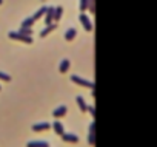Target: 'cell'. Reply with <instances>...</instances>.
Listing matches in <instances>:
<instances>
[{
    "label": "cell",
    "instance_id": "cell-5",
    "mask_svg": "<svg viewBox=\"0 0 157 147\" xmlns=\"http://www.w3.org/2000/svg\"><path fill=\"white\" fill-rule=\"evenodd\" d=\"M66 113H68V107H66V105H59L57 108H54V112H52V116H54L56 119H59V118L65 116Z\"/></svg>",
    "mask_w": 157,
    "mask_h": 147
},
{
    "label": "cell",
    "instance_id": "cell-25",
    "mask_svg": "<svg viewBox=\"0 0 157 147\" xmlns=\"http://www.w3.org/2000/svg\"><path fill=\"white\" fill-rule=\"evenodd\" d=\"M0 90H2V87H0Z\"/></svg>",
    "mask_w": 157,
    "mask_h": 147
},
{
    "label": "cell",
    "instance_id": "cell-4",
    "mask_svg": "<svg viewBox=\"0 0 157 147\" xmlns=\"http://www.w3.org/2000/svg\"><path fill=\"white\" fill-rule=\"evenodd\" d=\"M43 16H45V25H51L54 22V6L46 8V11H45Z\"/></svg>",
    "mask_w": 157,
    "mask_h": 147
},
{
    "label": "cell",
    "instance_id": "cell-17",
    "mask_svg": "<svg viewBox=\"0 0 157 147\" xmlns=\"http://www.w3.org/2000/svg\"><path fill=\"white\" fill-rule=\"evenodd\" d=\"M34 20L31 19V17H28V19H25L23 22H22V25H20V28H33L34 27Z\"/></svg>",
    "mask_w": 157,
    "mask_h": 147
},
{
    "label": "cell",
    "instance_id": "cell-26",
    "mask_svg": "<svg viewBox=\"0 0 157 147\" xmlns=\"http://www.w3.org/2000/svg\"><path fill=\"white\" fill-rule=\"evenodd\" d=\"M48 147H49V145H48Z\"/></svg>",
    "mask_w": 157,
    "mask_h": 147
},
{
    "label": "cell",
    "instance_id": "cell-24",
    "mask_svg": "<svg viewBox=\"0 0 157 147\" xmlns=\"http://www.w3.org/2000/svg\"><path fill=\"white\" fill-rule=\"evenodd\" d=\"M2 3H3V0H0V5H2Z\"/></svg>",
    "mask_w": 157,
    "mask_h": 147
},
{
    "label": "cell",
    "instance_id": "cell-13",
    "mask_svg": "<svg viewBox=\"0 0 157 147\" xmlns=\"http://www.w3.org/2000/svg\"><path fill=\"white\" fill-rule=\"evenodd\" d=\"M75 36H77V30H75V28H69V30H66V33H65V39H66L68 42H71L72 39H75Z\"/></svg>",
    "mask_w": 157,
    "mask_h": 147
},
{
    "label": "cell",
    "instance_id": "cell-16",
    "mask_svg": "<svg viewBox=\"0 0 157 147\" xmlns=\"http://www.w3.org/2000/svg\"><path fill=\"white\" fill-rule=\"evenodd\" d=\"M62 14H63V6L54 8V20H56V22H59V20L62 19Z\"/></svg>",
    "mask_w": 157,
    "mask_h": 147
},
{
    "label": "cell",
    "instance_id": "cell-19",
    "mask_svg": "<svg viewBox=\"0 0 157 147\" xmlns=\"http://www.w3.org/2000/svg\"><path fill=\"white\" fill-rule=\"evenodd\" d=\"M88 8H90L91 14L96 13V0H88Z\"/></svg>",
    "mask_w": 157,
    "mask_h": 147
},
{
    "label": "cell",
    "instance_id": "cell-8",
    "mask_svg": "<svg viewBox=\"0 0 157 147\" xmlns=\"http://www.w3.org/2000/svg\"><path fill=\"white\" fill-rule=\"evenodd\" d=\"M52 129H54V132L59 135V136H62L63 133H65V129H63V124L59 121V119H56L54 121V124H52Z\"/></svg>",
    "mask_w": 157,
    "mask_h": 147
},
{
    "label": "cell",
    "instance_id": "cell-11",
    "mask_svg": "<svg viewBox=\"0 0 157 147\" xmlns=\"http://www.w3.org/2000/svg\"><path fill=\"white\" fill-rule=\"evenodd\" d=\"M62 139L66 141V142H77L78 141V136L74 135V133H63L62 135Z\"/></svg>",
    "mask_w": 157,
    "mask_h": 147
},
{
    "label": "cell",
    "instance_id": "cell-14",
    "mask_svg": "<svg viewBox=\"0 0 157 147\" xmlns=\"http://www.w3.org/2000/svg\"><path fill=\"white\" fill-rule=\"evenodd\" d=\"M45 11H46V6H42L40 10H37V11H36V14H34V16H31V19H33L34 22H37V20L45 14Z\"/></svg>",
    "mask_w": 157,
    "mask_h": 147
},
{
    "label": "cell",
    "instance_id": "cell-7",
    "mask_svg": "<svg viewBox=\"0 0 157 147\" xmlns=\"http://www.w3.org/2000/svg\"><path fill=\"white\" fill-rule=\"evenodd\" d=\"M49 127H51L49 122H37V124H34L31 129H33V132H45V130H48Z\"/></svg>",
    "mask_w": 157,
    "mask_h": 147
},
{
    "label": "cell",
    "instance_id": "cell-22",
    "mask_svg": "<svg viewBox=\"0 0 157 147\" xmlns=\"http://www.w3.org/2000/svg\"><path fill=\"white\" fill-rule=\"evenodd\" d=\"M86 112H90V113H91V116H93V118H96V108H94V107L88 105V107H86Z\"/></svg>",
    "mask_w": 157,
    "mask_h": 147
},
{
    "label": "cell",
    "instance_id": "cell-15",
    "mask_svg": "<svg viewBox=\"0 0 157 147\" xmlns=\"http://www.w3.org/2000/svg\"><path fill=\"white\" fill-rule=\"evenodd\" d=\"M26 147H48V142L45 141H31L26 144Z\"/></svg>",
    "mask_w": 157,
    "mask_h": 147
},
{
    "label": "cell",
    "instance_id": "cell-18",
    "mask_svg": "<svg viewBox=\"0 0 157 147\" xmlns=\"http://www.w3.org/2000/svg\"><path fill=\"white\" fill-rule=\"evenodd\" d=\"M78 10H80V13H85V10H88V0H80L78 2Z\"/></svg>",
    "mask_w": 157,
    "mask_h": 147
},
{
    "label": "cell",
    "instance_id": "cell-23",
    "mask_svg": "<svg viewBox=\"0 0 157 147\" xmlns=\"http://www.w3.org/2000/svg\"><path fill=\"white\" fill-rule=\"evenodd\" d=\"M91 95H93V98H96V90L94 88H91Z\"/></svg>",
    "mask_w": 157,
    "mask_h": 147
},
{
    "label": "cell",
    "instance_id": "cell-10",
    "mask_svg": "<svg viewBox=\"0 0 157 147\" xmlns=\"http://www.w3.org/2000/svg\"><path fill=\"white\" fill-rule=\"evenodd\" d=\"M56 28H57V25H56V23H51V25H46V28L40 31V37H42V39H43V37H46V36H48L49 33H52V31H54Z\"/></svg>",
    "mask_w": 157,
    "mask_h": 147
},
{
    "label": "cell",
    "instance_id": "cell-20",
    "mask_svg": "<svg viewBox=\"0 0 157 147\" xmlns=\"http://www.w3.org/2000/svg\"><path fill=\"white\" fill-rule=\"evenodd\" d=\"M19 33L20 34H25V36H31L33 34V28H20Z\"/></svg>",
    "mask_w": 157,
    "mask_h": 147
},
{
    "label": "cell",
    "instance_id": "cell-6",
    "mask_svg": "<svg viewBox=\"0 0 157 147\" xmlns=\"http://www.w3.org/2000/svg\"><path fill=\"white\" fill-rule=\"evenodd\" d=\"M88 142H90V145H94V144H96V121H93L91 125H90V138H88Z\"/></svg>",
    "mask_w": 157,
    "mask_h": 147
},
{
    "label": "cell",
    "instance_id": "cell-21",
    "mask_svg": "<svg viewBox=\"0 0 157 147\" xmlns=\"http://www.w3.org/2000/svg\"><path fill=\"white\" fill-rule=\"evenodd\" d=\"M0 79L5 81V82H10V81H11V76L6 75V73H3V71H0Z\"/></svg>",
    "mask_w": 157,
    "mask_h": 147
},
{
    "label": "cell",
    "instance_id": "cell-2",
    "mask_svg": "<svg viewBox=\"0 0 157 147\" xmlns=\"http://www.w3.org/2000/svg\"><path fill=\"white\" fill-rule=\"evenodd\" d=\"M71 81H72L74 84H77V85H80V87L96 88V85H94L91 81H86V79H83V78H80V76H75V75H72V76H71Z\"/></svg>",
    "mask_w": 157,
    "mask_h": 147
},
{
    "label": "cell",
    "instance_id": "cell-9",
    "mask_svg": "<svg viewBox=\"0 0 157 147\" xmlns=\"http://www.w3.org/2000/svg\"><path fill=\"white\" fill-rule=\"evenodd\" d=\"M69 67H71V60L69 59H62V62L59 65V71L60 73H66L69 70Z\"/></svg>",
    "mask_w": 157,
    "mask_h": 147
},
{
    "label": "cell",
    "instance_id": "cell-12",
    "mask_svg": "<svg viewBox=\"0 0 157 147\" xmlns=\"http://www.w3.org/2000/svg\"><path fill=\"white\" fill-rule=\"evenodd\" d=\"M75 101H77V105H78V108H80V112H82V113H86V107H88V105H86L83 96H77Z\"/></svg>",
    "mask_w": 157,
    "mask_h": 147
},
{
    "label": "cell",
    "instance_id": "cell-3",
    "mask_svg": "<svg viewBox=\"0 0 157 147\" xmlns=\"http://www.w3.org/2000/svg\"><path fill=\"white\" fill-rule=\"evenodd\" d=\"M78 20H80V23L83 25V28L90 33V31H93V23H91V20H90V17L86 16V14H78Z\"/></svg>",
    "mask_w": 157,
    "mask_h": 147
},
{
    "label": "cell",
    "instance_id": "cell-1",
    "mask_svg": "<svg viewBox=\"0 0 157 147\" xmlns=\"http://www.w3.org/2000/svg\"><path fill=\"white\" fill-rule=\"evenodd\" d=\"M8 37H10V39H14V40H19V42H25V43H33V37H31V36H25V34H20L19 31H11V33H8Z\"/></svg>",
    "mask_w": 157,
    "mask_h": 147
}]
</instances>
